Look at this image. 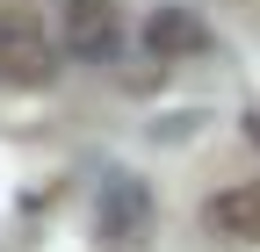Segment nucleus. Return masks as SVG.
<instances>
[{
  "label": "nucleus",
  "instance_id": "obj_6",
  "mask_svg": "<svg viewBox=\"0 0 260 252\" xmlns=\"http://www.w3.org/2000/svg\"><path fill=\"white\" fill-rule=\"evenodd\" d=\"M246 130H253V144H260V115H253V122H246Z\"/></svg>",
  "mask_w": 260,
  "mask_h": 252
},
{
  "label": "nucleus",
  "instance_id": "obj_5",
  "mask_svg": "<svg viewBox=\"0 0 260 252\" xmlns=\"http://www.w3.org/2000/svg\"><path fill=\"white\" fill-rule=\"evenodd\" d=\"M203 231L224 245H260V187H224L203 209Z\"/></svg>",
  "mask_w": 260,
  "mask_h": 252
},
{
  "label": "nucleus",
  "instance_id": "obj_3",
  "mask_svg": "<svg viewBox=\"0 0 260 252\" xmlns=\"http://www.w3.org/2000/svg\"><path fill=\"white\" fill-rule=\"evenodd\" d=\"M94 231H102V245H145L152 231V195H145V180H130V173H109L102 180V216H94Z\"/></svg>",
  "mask_w": 260,
  "mask_h": 252
},
{
  "label": "nucleus",
  "instance_id": "obj_1",
  "mask_svg": "<svg viewBox=\"0 0 260 252\" xmlns=\"http://www.w3.org/2000/svg\"><path fill=\"white\" fill-rule=\"evenodd\" d=\"M58 44L37 8H0V87H22V94H44L58 79Z\"/></svg>",
  "mask_w": 260,
  "mask_h": 252
},
{
  "label": "nucleus",
  "instance_id": "obj_4",
  "mask_svg": "<svg viewBox=\"0 0 260 252\" xmlns=\"http://www.w3.org/2000/svg\"><path fill=\"white\" fill-rule=\"evenodd\" d=\"M138 44L152 58H167V65H181V58L210 51V22L195 15V8H181V0H159V8L145 15V29H138Z\"/></svg>",
  "mask_w": 260,
  "mask_h": 252
},
{
  "label": "nucleus",
  "instance_id": "obj_2",
  "mask_svg": "<svg viewBox=\"0 0 260 252\" xmlns=\"http://www.w3.org/2000/svg\"><path fill=\"white\" fill-rule=\"evenodd\" d=\"M123 44H130V29H123L116 0H65L58 8V51L73 65H116Z\"/></svg>",
  "mask_w": 260,
  "mask_h": 252
}]
</instances>
